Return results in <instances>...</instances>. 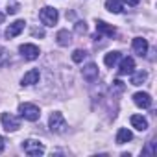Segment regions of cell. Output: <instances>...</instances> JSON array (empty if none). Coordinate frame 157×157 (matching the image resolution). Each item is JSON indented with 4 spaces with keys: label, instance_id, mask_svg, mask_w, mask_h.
Returning <instances> with one entry per match:
<instances>
[{
    "label": "cell",
    "instance_id": "10",
    "mask_svg": "<svg viewBox=\"0 0 157 157\" xmlns=\"http://www.w3.org/2000/svg\"><path fill=\"white\" fill-rule=\"evenodd\" d=\"M24 26H26V22H24V21H15L13 24H10V26H8V30H6V37H8V39L17 37V35L24 30Z\"/></svg>",
    "mask_w": 157,
    "mask_h": 157
},
{
    "label": "cell",
    "instance_id": "11",
    "mask_svg": "<svg viewBox=\"0 0 157 157\" xmlns=\"http://www.w3.org/2000/svg\"><path fill=\"white\" fill-rule=\"evenodd\" d=\"M96 32H98L100 35H105V37H113V35L117 33L115 26H111V24H107V22H104V21H96Z\"/></svg>",
    "mask_w": 157,
    "mask_h": 157
},
{
    "label": "cell",
    "instance_id": "23",
    "mask_svg": "<svg viewBox=\"0 0 157 157\" xmlns=\"http://www.w3.org/2000/svg\"><path fill=\"white\" fill-rule=\"evenodd\" d=\"M76 32H78V33H85V32H87L85 22H82V21H80V22H76Z\"/></svg>",
    "mask_w": 157,
    "mask_h": 157
},
{
    "label": "cell",
    "instance_id": "26",
    "mask_svg": "<svg viewBox=\"0 0 157 157\" xmlns=\"http://www.w3.org/2000/svg\"><path fill=\"white\" fill-rule=\"evenodd\" d=\"M124 2H126L128 6H137V4L140 2V0H124Z\"/></svg>",
    "mask_w": 157,
    "mask_h": 157
},
{
    "label": "cell",
    "instance_id": "2",
    "mask_svg": "<svg viewBox=\"0 0 157 157\" xmlns=\"http://www.w3.org/2000/svg\"><path fill=\"white\" fill-rule=\"evenodd\" d=\"M22 150L30 157H39V155L44 153V144L39 142V140H35V139H28V140L22 142Z\"/></svg>",
    "mask_w": 157,
    "mask_h": 157
},
{
    "label": "cell",
    "instance_id": "1",
    "mask_svg": "<svg viewBox=\"0 0 157 157\" xmlns=\"http://www.w3.org/2000/svg\"><path fill=\"white\" fill-rule=\"evenodd\" d=\"M48 128L52 133H65L67 131V120L59 111H54L48 118Z\"/></svg>",
    "mask_w": 157,
    "mask_h": 157
},
{
    "label": "cell",
    "instance_id": "4",
    "mask_svg": "<svg viewBox=\"0 0 157 157\" xmlns=\"http://www.w3.org/2000/svg\"><path fill=\"white\" fill-rule=\"evenodd\" d=\"M39 19H41V22H43L44 26H54V24L57 22L59 15H57V10H56V8L46 6V8H43V10L39 11Z\"/></svg>",
    "mask_w": 157,
    "mask_h": 157
},
{
    "label": "cell",
    "instance_id": "18",
    "mask_svg": "<svg viewBox=\"0 0 157 157\" xmlns=\"http://www.w3.org/2000/svg\"><path fill=\"white\" fill-rule=\"evenodd\" d=\"M105 10L111 13H122V2L120 0H105Z\"/></svg>",
    "mask_w": 157,
    "mask_h": 157
},
{
    "label": "cell",
    "instance_id": "17",
    "mask_svg": "<svg viewBox=\"0 0 157 157\" xmlns=\"http://www.w3.org/2000/svg\"><path fill=\"white\" fill-rule=\"evenodd\" d=\"M146 78H148V72L146 70H139V72H131V85H142L146 82Z\"/></svg>",
    "mask_w": 157,
    "mask_h": 157
},
{
    "label": "cell",
    "instance_id": "20",
    "mask_svg": "<svg viewBox=\"0 0 157 157\" xmlns=\"http://www.w3.org/2000/svg\"><path fill=\"white\" fill-rule=\"evenodd\" d=\"M85 57H87V52L82 50V48H78V50L72 52V61H74V63H82Z\"/></svg>",
    "mask_w": 157,
    "mask_h": 157
},
{
    "label": "cell",
    "instance_id": "5",
    "mask_svg": "<svg viewBox=\"0 0 157 157\" xmlns=\"http://www.w3.org/2000/svg\"><path fill=\"white\" fill-rule=\"evenodd\" d=\"M19 52H21V56L26 59V61H33V59H37L39 57V48L35 46V44H32V43H26V44H21L19 46Z\"/></svg>",
    "mask_w": 157,
    "mask_h": 157
},
{
    "label": "cell",
    "instance_id": "12",
    "mask_svg": "<svg viewBox=\"0 0 157 157\" xmlns=\"http://www.w3.org/2000/svg\"><path fill=\"white\" fill-rule=\"evenodd\" d=\"M131 46H133L135 54H139L140 57H142V56H146V52H148V41H146V39H142V37H135V39H133V43H131Z\"/></svg>",
    "mask_w": 157,
    "mask_h": 157
},
{
    "label": "cell",
    "instance_id": "19",
    "mask_svg": "<svg viewBox=\"0 0 157 157\" xmlns=\"http://www.w3.org/2000/svg\"><path fill=\"white\" fill-rule=\"evenodd\" d=\"M120 59V52H109V54H105V57H104V63H105V67H115L117 65V61Z\"/></svg>",
    "mask_w": 157,
    "mask_h": 157
},
{
    "label": "cell",
    "instance_id": "14",
    "mask_svg": "<svg viewBox=\"0 0 157 157\" xmlns=\"http://www.w3.org/2000/svg\"><path fill=\"white\" fill-rule=\"evenodd\" d=\"M129 122H131V126H133L137 131H146V129H148V120H146L142 115H131Z\"/></svg>",
    "mask_w": 157,
    "mask_h": 157
},
{
    "label": "cell",
    "instance_id": "24",
    "mask_svg": "<svg viewBox=\"0 0 157 157\" xmlns=\"http://www.w3.org/2000/svg\"><path fill=\"white\" fill-rule=\"evenodd\" d=\"M113 87H115L117 91H124V83H122L120 80H115V82H113Z\"/></svg>",
    "mask_w": 157,
    "mask_h": 157
},
{
    "label": "cell",
    "instance_id": "21",
    "mask_svg": "<svg viewBox=\"0 0 157 157\" xmlns=\"http://www.w3.org/2000/svg\"><path fill=\"white\" fill-rule=\"evenodd\" d=\"M142 153H144V155H155V142L150 140V142H148V148H146Z\"/></svg>",
    "mask_w": 157,
    "mask_h": 157
},
{
    "label": "cell",
    "instance_id": "13",
    "mask_svg": "<svg viewBox=\"0 0 157 157\" xmlns=\"http://www.w3.org/2000/svg\"><path fill=\"white\" fill-rule=\"evenodd\" d=\"M133 70H135V59H133V57H124L122 63H120L118 74H120V76H126V74H131Z\"/></svg>",
    "mask_w": 157,
    "mask_h": 157
},
{
    "label": "cell",
    "instance_id": "25",
    "mask_svg": "<svg viewBox=\"0 0 157 157\" xmlns=\"http://www.w3.org/2000/svg\"><path fill=\"white\" fill-rule=\"evenodd\" d=\"M17 11H19V4H13L11 8H8V13H10V15H13V13H17Z\"/></svg>",
    "mask_w": 157,
    "mask_h": 157
},
{
    "label": "cell",
    "instance_id": "9",
    "mask_svg": "<svg viewBox=\"0 0 157 157\" xmlns=\"http://www.w3.org/2000/svg\"><path fill=\"white\" fill-rule=\"evenodd\" d=\"M82 74H83V78H85L89 83H93V82H96V80H98V67H96L94 63H89V65H85V67H83Z\"/></svg>",
    "mask_w": 157,
    "mask_h": 157
},
{
    "label": "cell",
    "instance_id": "27",
    "mask_svg": "<svg viewBox=\"0 0 157 157\" xmlns=\"http://www.w3.org/2000/svg\"><path fill=\"white\" fill-rule=\"evenodd\" d=\"M33 35H39V37H44V32H43V30H39V28H35V30H33Z\"/></svg>",
    "mask_w": 157,
    "mask_h": 157
},
{
    "label": "cell",
    "instance_id": "16",
    "mask_svg": "<svg viewBox=\"0 0 157 157\" xmlns=\"http://www.w3.org/2000/svg\"><path fill=\"white\" fill-rule=\"evenodd\" d=\"M131 139H133V135H131V131L128 128H120L118 129V133H117V144H126Z\"/></svg>",
    "mask_w": 157,
    "mask_h": 157
},
{
    "label": "cell",
    "instance_id": "3",
    "mask_svg": "<svg viewBox=\"0 0 157 157\" xmlns=\"http://www.w3.org/2000/svg\"><path fill=\"white\" fill-rule=\"evenodd\" d=\"M19 113H21V117H22L24 120H30V122H35V120H39V117H41L39 107L33 105V104H21V105H19Z\"/></svg>",
    "mask_w": 157,
    "mask_h": 157
},
{
    "label": "cell",
    "instance_id": "28",
    "mask_svg": "<svg viewBox=\"0 0 157 157\" xmlns=\"http://www.w3.org/2000/svg\"><path fill=\"white\" fill-rule=\"evenodd\" d=\"M2 151H4V139L0 137V153H2Z\"/></svg>",
    "mask_w": 157,
    "mask_h": 157
},
{
    "label": "cell",
    "instance_id": "22",
    "mask_svg": "<svg viewBox=\"0 0 157 157\" xmlns=\"http://www.w3.org/2000/svg\"><path fill=\"white\" fill-rule=\"evenodd\" d=\"M8 63V52L4 48H0V67H4Z\"/></svg>",
    "mask_w": 157,
    "mask_h": 157
},
{
    "label": "cell",
    "instance_id": "8",
    "mask_svg": "<svg viewBox=\"0 0 157 157\" xmlns=\"http://www.w3.org/2000/svg\"><path fill=\"white\" fill-rule=\"evenodd\" d=\"M133 102H135L137 107H142V109L151 107V96L148 93H135L133 94Z\"/></svg>",
    "mask_w": 157,
    "mask_h": 157
},
{
    "label": "cell",
    "instance_id": "6",
    "mask_svg": "<svg viewBox=\"0 0 157 157\" xmlns=\"http://www.w3.org/2000/svg\"><path fill=\"white\" fill-rule=\"evenodd\" d=\"M0 120H2V126L6 131H17L21 128V122L17 117H13L11 113H2V117H0Z\"/></svg>",
    "mask_w": 157,
    "mask_h": 157
},
{
    "label": "cell",
    "instance_id": "29",
    "mask_svg": "<svg viewBox=\"0 0 157 157\" xmlns=\"http://www.w3.org/2000/svg\"><path fill=\"white\" fill-rule=\"evenodd\" d=\"M4 22V13H0V24Z\"/></svg>",
    "mask_w": 157,
    "mask_h": 157
},
{
    "label": "cell",
    "instance_id": "15",
    "mask_svg": "<svg viewBox=\"0 0 157 157\" xmlns=\"http://www.w3.org/2000/svg\"><path fill=\"white\" fill-rule=\"evenodd\" d=\"M56 41H57L59 46H68L72 43V35H70L68 30H59L57 35H56Z\"/></svg>",
    "mask_w": 157,
    "mask_h": 157
},
{
    "label": "cell",
    "instance_id": "7",
    "mask_svg": "<svg viewBox=\"0 0 157 157\" xmlns=\"http://www.w3.org/2000/svg\"><path fill=\"white\" fill-rule=\"evenodd\" d=\"M39 78H41V72H39L37 68H32V70H28V72L22 76V80H21V85H22V87H30V85H35V83L39 82Z\"/></svg>",
    "mask_w": 157,
    "mask_h": 157
}]
</instances>
